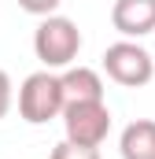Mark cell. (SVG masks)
<instances>
[{"label":"cell","mask_w":155,"mask_h":159,"mask_svg":"<svg viewBox=\"0 0 155 159\" xmlns=\"http://www.w3.org/2000/svg\"><path fill=\"white\" fill-rule=\"evenodd\" d=\"M104 70L115 85L126 89H140L155 78V59L148 48H140L137 41H115L104 52Z\"/></svg>","instance_id":"obj_3"},{"label":"cell","mask_w":155,"mask_h":159,"mask_svg":"<svg viewBox=\"0 0 155 159\" xmlns=\"http://www.w3.org/2000/svg\"><path fill=\"white\" fill-rule=\"evenodd\" d=\"M67 141L70 144H85V148H100L111 133V107L104 100H89V104H67L59 111Z\"/></svg>","instance_id":"obj_4"},{"label":"cell","mask_w":155,"mask_h":159,"mask_svg":"<svg viewBox=\"0 0 155 159\" xmlns=\"http://www.w3.org/2000/svg\"><path fill=\"white\" fill-rule=\"evenodd\" d=\"M48 159H100V148H85V144H70L67 137L52 148Z\"/></svg>","instance_id":"obj_8"},{"label":"cell","mask_w":155,"mask_h":159,"mask_svg":"<svg viewBox=\"0 0 155 159\" xmlns=\"http://www.w3.org/2000/svg\"><path fill=\"white\" fill-rule=\"evenodd\" d=\"M11 100H15V89H11V78L7 70H0V119L11 111Z\"/></svg>","instance_id":"obj_10"},{"label":"cell","mask_w":155,"mask_h":159,"mask_svg":"<svg viewBox=\"0 0 155 159\" xmlns=\"http://www.w3.org/2000/svg\"><path fill=\"white\" fill-rule=\"evenodd\" d=\"M59 89H63V107L67 104H89V100H104V81L92 67H63L59 74Z\"/></svg>","instance_id":"obj_6"},{"label":"cell","mask_w":155,"mask_h":159,"mask_svg":"<svg viewBox=\"0 0 155 159\" xmlns=\"http://www.w3.org/2000/svg\"><path fill=\"white\" fill-rule=\"evenodd\" d=\"M33 52L44 63V70H63L70 67L81 52V30L67 15H44L33 30Z\"/></svg>","instance_id":"obj_1"},{"label":"cell","mask_w":155,"mask_h":159,"mask_svg":"<svg viewBox=\"0 0 155 159\" xmlns=\"http://www.w3.org/2000/svg\"><path fill=\"white\" fill-rule=\"evenodd\" d=\"M59 111H63V89H59L55 70H33L19 85V115L30 126H44L59 119Z\"/></svg>","instance_id":"obj_2"},{"label":"cell","mask_w":155,"mask_h":159,"mask_svg":"<svg viewBox=\"0 0 155 159\" xmlns=\"http://www.w3.org/2000/svg\"><path fill=\"white\" fill-rule=\"evenodd\" d=\"M59 4H63V0H19V7H22V11L41 15V19H44V15H55V7H59Z\"/></svg>","instance_id":"obj_9"},{"label":"cell","mask_w":155,"mask_h":159,"mask_svg":"<svg viewBox=\"0 0 155 159\" xmlns=\"http://www.w3.org/2000/svg\"><path fill=\"white\" fill-rule=\"evenodd\" d=\"M111 26L126 41L152 34L155 30V0H115L111 4Z\"/></svg>","instance_id":"obj_5"},{"label":"cell","mask_w":155,"mask_h":159,"mask_svg":"<svg viewBox=\"0 0 155 159\" xmlns=\"http://www.w3.org/2000/svg\"><path fill=\"white\" fill-rule=\"evenodd\" d=\"M118 152L122 159H155V122L152 119L129 122L118 137Z\"/></svg>","instance_id":"obj_7"}]
</instances>
